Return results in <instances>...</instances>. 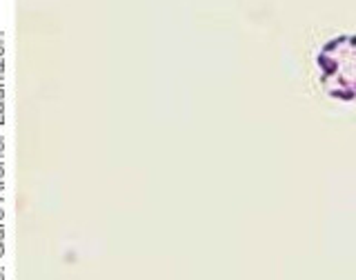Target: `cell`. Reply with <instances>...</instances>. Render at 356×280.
I'll return each mask as SVG.
<instances>
[{
    "mask_svg": "<svg viewBox=\"0 0 356 280\" xmlns=\"http://www.w3.org/2000/svg\"><path fill=\"white\" fill-rule=\"evenodd\" d=\"M316 65L330 96L339 100L356 98V33L330 38L318 49Z\"/></svg>",
    "mask_w": 356,
    "mask_h": 280,
    "instance_id": "1",
    "label": "cell"
}]
</instances>
